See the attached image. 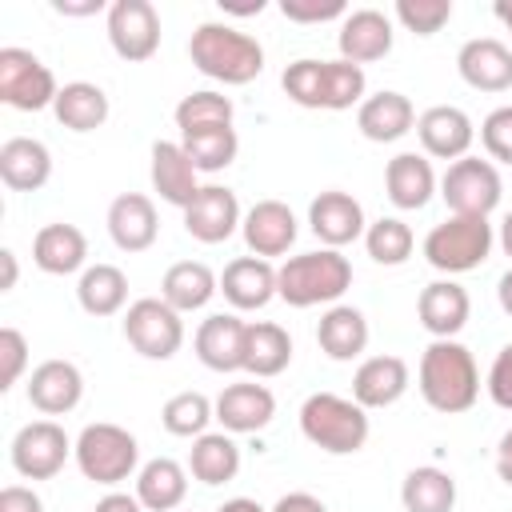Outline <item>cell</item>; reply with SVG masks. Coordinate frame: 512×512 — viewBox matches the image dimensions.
I'll return each instance as SVG.
<instances>
[{"label": "cell", "mask_w": 512, "mask_h": 512, "mask_svg": "<svg viewBox=\"0 0 512 512\" xmlns=\"http://www.w3.org/2000/svg\"><path fill=\"white\" fill-rule=\"evenodd\" d=\"M416 384L428 408L456 416L468 412L480 396V368L472 360V352L460 340H432L420 356L416 368Z\"/></svg>", "instance_id": "obj_1"}, {"label": "cell", "mask_w": 512, "mask_h": 512, "mask_svg": "<svg viewBox=\"0 0 512 512\" xmlns=\"http://www.w3.org/2000/svg\"><path fill=\"white\" fill-rule=\"evenodd\" d=\"M348 288H352V264L340 248L300 252L276 268V296L292 308L336 304Z\"/></svg>", "instance_id": "obj_2"}, {"label": "cell", "mask_w": 512, "mask_h": 512, "mask_svg": "<svg viewBox=\"0 0 512 512\" xmlns=\"http://www.w3.org/2000/svg\"><path fill=\"white\" fill-rule=\"evenodd\" d=\"M188 56L208 80H220V84H252L264 72V48L256 44V36L216 20H204L192 32Z\"/></svg>", "instance_id": "obj_3"}, {"label": "cell", "mask_w": 512, "mask_h": 512, "mask_svg": "<svg viewBox=\"0 0 512 512\" xmlns=\"http://www.w3.org/2000/svg\"><path fill=\"white\" fill-rule=\"evenodd\" d=\"M300 432L308 444H316L328 456H352L368 444V408H360L352 396L336 392H312L300 404Z\"/></svg>", "instance_id": "obj_4"}, {"label": "cell", "mask_w": 512, "mask_h": 512, "mask_svg": "<svg viewBox=\"0 0 512 512\" xmlns=\"http://www.w3.org/2000/svg\"><path fill=\"white\" fill-rule=\"evenodd\" d=\"M492 244H496V232L488 216H448L428 228L424 260L444 276H460V272L480 268L492 256Z\"/></svg>", "instance_id": "obj_5"}, {"label": "cell", "mask_w": 512, "mask_h": 512, "mask_svg": "<svg viewBox=\"0 0 512 512\" xmlns=\"http://www.w3.org/2000/svg\"><path fill=\"white\" fill-rule=\"evenodd\" d=\"M76 468L84 472V480L92 484H124L132 472H140V444L128 428L120 424H108V420H96V424H84V432L76 436Z\"/></svg>", "instance_id": "obj_6"}, {"label": "cell", "mask_w": 512, "mask_h": 512, "mask_svg": "<svg viewBox=\"0 0 512 512\" xmlns=\"http://www.w3.org/2000/svg\"><path fill=\"white\" fill-rule=\"evenodd\" d=\"M440 196L452 216H492V208L504 196V180L492 160L460 156L440 176Z\"/></svg>", "instance_id": "obj_7"}, {"label": "cell", "mask_w": 512, "mask_h": 512, "mask_svg": "<svg viewBox=\"0 0 512 512\" xmlns=\"http://www.w3.org/2000/svg\"><path fill=\"white\" fill-rule=\"evenodd\" d=\"M124 340L144 360H172L184 344V320L160 296H140L124 312Z\"/></svg>", "instance_id": "obj_8"}, {"label": "cell", "mask_w": 512, "mask_h": 512, "mask_svg": "<svg viewBox=\"0 0 512 512\" xmlns=\"http://www.w3.org/2000/svg\"><path fill=\"white\" fill-rule=\"evenodd\" d=\"M60 96V84L52 68L32 56L28 48H0V100L16 112H40L52 108Z\"/></svg>", "instance_id": "obj_9"}, {"label": "cell", "mask_w": 512, "mask_h": 512, "mask_svg": "<svg viewBox=\"0 0 512 512\" xmlns=\"http://www.w3.org/2000/svg\"><path fill=\"white\" fill-rule=\"evenodd\" d=\"M76 452V440H68V432L56 420H32L12 436V468L24 480H52L64 460Z\"/></svg>", "instance_id": "obj_10"}, {"label": "cell", "mask_w": 512, "mask_h": 512, "mask_svg": "<svg viewBox=\"0 0 512 512\" xmlns=\"http://www.w3.org/2000/svg\"><path fill=\"white\" fill-rule=\"evenodd\" d=\"M108 44L128 64L152 60L160 48V12L148 0H112L108 4Z\"/></svg>", "instance_id": "obj_11"}, {"label": "cell", "mask_w": 512, "mask_h": 512, "mask_svg": "<svg viewBox=\"0 0 512 512\" xmlns=\"http://www.w3.org/2000/svg\"><path fill=\"white\" fill-rule=\"evenodd\" d=\"M240 224H244L240 200L224 184H204L196 200L184 208V232L200 244H224Z\"/></svg>", "instance_id": "obj_12"}, {"label": "cell", "mask_w": 512, "mask_h": 512, "mask_svg": "<svg viewBox=\"0 0 512 512\" xmlns=\"http://www.w3.org/2000/svg\"><path fill=\"white\" fill-rule=\"evenodd\" d=\"M416 136H420L424 156L460 160V156H468V148L476 140V124L456 104H432V108H424L416 116Z\"/></svg>", "instance_id": "obj_13"}, {"label": "cell", "mask_w": 512, "mask_h": 512, "mask_svg": "<svg viewBox=\"0 0 512 512\" xmlns=\"http://www.w3.org/2000/svg\"><path fill=\"white\" fill-rule=\"evenodd\" d=\"M308 228L316 232V240L324 248H344L368 232V220H364V208L356 196L328 188L308 204Z\"/></svg>", "instance_id": "obj_14"}, {"label": "cell", "mask_w": 512, "mask_h": 512, "mask_svg": "<svg viewBox=\"0 0 512 512\" xmlns=\"http://www.w3.org/2000/svg\"><path fill=\"white\" fill-rule=\"evenodd\" d=\"M240 236L248 244L252 256L260 260H272V256H284L300 228H296V216L284 200H256L248 212H244V224H240Z\"/></svg>", "instance_id": "obj_15"}, {"label": "cell", "mask_w": 512, "mask_h": 512, "mask_svg": "<svg viewBox=\"0 0 512 512\" xmlns=\"http://www.w3.org/2000/svg\"><path fill=\"white\" fill-rule=\"evenodd\" d=\"M244 340H248V320L236 312H212L196 328V356L212 372H244Z\"/></svg>", "instance_id": "obj_16"}, {"label": "cell", "mask_w": 512, "mask_h": 512, "mask_svg": "<svg viewBox=\"0 0 512 512\" xmlns=\"http://www.w3.org/2000/svg\"><path fill=\"white\" fill-rule=\"evenodd\" d=\"M456 72L476 92H508L512 88V48L496 36L464 40L456 52Z\"/></svg>", "instance_id": "obj_17"}, {"label": "cell", "mask_w": 512, "mask_h": 512, "mask_svg": "<svg viewBox=\"0 0 512 512\" xmlns=\"http://www.w3.org/2000/svg\"><path fill=\"white\" fill-rule=\"evenodd\" d=\"M148 176H152V188L160 192L164 204L172 208H188L196 200V192L204 188L200 184V172L196 164L188 160V152L180 148V140H156L152 144V164H148Z\"/></svg>", "instance_id": "obj_18"}, {"label": "cell", "mask_w": 512, "mask_h": 512, "mask_svg": "<svg viewBox=\"0 0 512 512\" xmlns=\"http://www.w3.org/2000/svg\"><path fill=\"white\" fill-rule=\"evenodd\" d=\"M276 416V396L268 384H256V380H244V384H228L220 396H216V420L224 432L232 436H244V432H260L268 428Z\"/></svg>", "instance_id": "obj_19"}, {"label": "cell", "mask_w": 512, "mask_h": 512, "mask_svg": "<svg viewBox=\"0 0 512 512\" xmlns=\"http://www.w3.org/2000/svg\"><path fill=\"white\" fill-rule=\"evenodd\" d=\"M336 48H340V60H348V64L384 60L392 52V20L380 8H356L340 20Z\"/></svg>", "instance_id": "obj_20"}, {"label": "cell", "mask_w": 512, "mask_h": 512, "mask_svg": "<svg viewBox=\"0 0 512 512\" xmlns=\"http://www.w3.org/2000/svg\"><path fill=\"white\" fill-rule=\"evenodd\" d=\"M416 316L424 324V332L432 340H456V332L468 324L472 316V300H468V288H460L452 276L448 280H432L424 284L420 300H416Z\"/></svg>", "instance_id": "obj_21"}, {"label": "cell", "mask_w": 512, "mask_h": 512, "mask_svg": "<svg viewBox=\"0 0 512 512\" xmlns=\"http://www.w3.org/2000/svg\"><path fill=\"white\" fill-rule=\"evenodd\" d=\"M84 400V376L72 360H44L28 376V404L44 416H64Z\"/></svg>", "instance_id": "obj_22"}, {"label": "cell", "mask_w": 512, "mask_h": 512, "mask_svg": "<svg viewBox=\"0 0 512 512\" xmlns=\"http://www.w3.org/2000/svg\"><path fill=\"white\" fill-rule=\"evenodd\" d=\"M412 384V372H408V360L400 356H368L360 360V368L352 372V400L360 408H388L396 404Z\"/></svg>", "instance_id": "obj_23"}, {"label": "cell", "mask_w": 512, "mask_h": 512, "mask_svg": "<svg viewBox=\"0 0 512 512\" xmlns=\"http://www.w3.org/2000/svg\"><path fill=\"white\" fill-rule=\"evenodd\" d=\"M156 232V204L144 192H120L108 204V236L120 252H148L156 244Z\"/></svg>", "instance_id": "obj_24"}, {"label": "cell", "mask_w": 512, "mask_h": 512, "mask_svg": "<svg viewBox=\"0 0 512 512\" xmlns=\"http://www.w3.org/2000/svg\"><path fill=\"white\" fill-rule=\"evenodd\" d=\"M356 128L372 144H392V140H400L416 128V108L404 92L384 88V92L364 96V104L356 108Z\"/></svg>", "instance_id": "obj_25"}, {"label": "cell", "mask_w": 512, "mask_h": 512, "mask_svg": "<svg viewBox=\"0 0 512 512\" xmlns=\"http://www.w3.org/2000/svg\"><path fill=\"white\" fill-rule=\"evenodd\" d=\"M220 292L236 312L264 308L276 296V264L260 256H236L220 272Z\"/></svg>", "instance_id": "obj_26"}, {"label": "cell", "mask_w": 512, "mask_h": 512, "mask_svg": "<svg viewBox=\"0 0 512 512\" xmlns=\"http://www.w3.org/2000/svg\"><path fill=\"white\" fill-rule=\"evenodd\" d=\"M436 172H432V160L424 152H396L384 168V188H388V200L404 212H416L424 208L432 196H436Z\"/></svg>", "instance_id": "obj_27"}, {"label": "cell", "mask_w": 512, "mask_h": 512, "mask_svg": "<svg viewBox=\"0 0 512 512\" xmlns=\"http://www.w3.org/2000/svg\"><path fill=\"white\" fill-rule=\"evenodd\" d=\"M32 260L40 272L48 276H72L84 268L88 260V236L76 228V224H44L36 236H32Z\"/></svg>", "instance_id": "obj_28"}, {"label": "cell", "mask_w": 512, "mask_h": 512, "mask_svg": "<svg viewBox=\"0 0 512 512\" xmlns=\"http://www.w3.org/2000/svg\"><path fill=\"white\" fill-rule=\"evenodd\" d=\"M52 176V152L32 136H12L0 144V180L12 192H36Z\"/></svg>", "instance_id": "obj_29"}, {"label": "cell", "mask_w": 512, "mask_h": 512, "mask_svg": "<svg viewBox=\"0 0 512 512\" xmlns=\"http://www.w3.org/2000/svg\"><path fill=\"white\" fill-rule=\"evenodd\" d=\"M316 344L328 360H356L368 348V320L352 304H332L316 324Z\"/></svg>", "instance_id": "obj_30"}, {"label": "cell", "mask_w": 512, "mask_h": 512, "mask_svg": "<svg viewBox=\"0 0 512 512\" xmlns=\"http://www.w3.org/2000/svg\"><path fill=\"white\" fill-rule=\"evenodd\" d=\"M220 292V276L204 260H176L160 280V300L172 304L180 316L204 308Z\"/></svg>", "instance_id": "obj_31"}, {"label": "cell", "mask_w": 512, "mask_h": 512, "mask_svg": "<svg viewBox=\"0 0 512 512\" xmlns=\"http://www.w3.org/2000/svg\"><path fill=\"white\" fill-rule=\"evenodd\" d=\"M188 496V468L172 456H156L136 472V500L148 512H176Z\"/></svg>", "instance_id": "obj_32"}, {"label": "cell", "mask_w": 512, "mask_h": 512, "mask_svg": "<svg viewBox=\"0 0 512 512\" xmlns=\"http://www.w3.org/2000/svg\"><path fill=\"white\" fill-rule=\"evenodd\" d=\"M292 364V336L272 324V320H256L248 324V340H244V372L256 380L280 376Z\"/></svg>", "instance_id": "obj_33"}, {"label": "cell", "mask_w": 512, "mask_h": 512, "mask_svg": "<svg viewBox=\"0 0 512 512\" xmlns=\"http://www.w3.org/2000/svg\"><path fill=\"white\" fill-rule=\"evenodd\" d=\"M188 472L216 488V484H228L236 480L240 472V444L232 440V432H204L192 440V452H188Z\"/></svg>", "instance_id": "obj_34"}, {"label": "cell", "mask_w": 512, "mask_h": 512, "mask_svg": "<svg viewBox=\"0 0 512 512\" xmlns=\"http://www.w3.org/2000/svg\"><path fill=\"white\" fill-rule=\"evenodd\" d=\"M52 112H56V120H60L64 128H72V132H96V128L108 120L112 104H108V92H104L100 84H92V80H72V84L60 88Z\"/></svg>", "instance_id": "obj_35"}, {"label": "cell", "mask_w": 512, "mask_h": 512, "mask_svg": "<svg viewBox=\"0 0 512 512\" xmlns=\"http://www.w3.org/2000/svg\"><path fill=\"white\" fill-rule=\"evenodd\" d=\"M76 300L88 316H116L128 304V276L116 264H88L76 280Z\"/></svg>", "instance_id": "obj_36"}, {"label": "cell", "mask_w": 512, "mask_h": 512, "mask_svg": "<svg viewBox=\"0 0 512 512\" xmlns=\"http://www.w3.org/2000/svg\"><path fill=\"white\" fill-rule=\"evenodd\" d=\"M400 504L404 512H452L456 508V480L452 472L436 464H420L404 476L400 484Z\"/></svg>", "instance_id": "obj_37"}, {"label": "cell", "mask_w": 512, "mask_h": 512, "mask_svg": "<svg viewBox=\"0 0 512 512\" xmlns=\"http://www.w3.org/2000/svg\"><path fill=\"white\" fill-rule=\"evenodd\" d=\"M212 420H216V400H208L204 392H192V388L168 396L164 408H160V424H164V432L184 436V440L204 436Z\"/></svg>", "instance_id": "obj_38"}, {"label": "cell", "mask_w": 512, "mask_h": 512, "mask_svg": "<svg viewBox=\"0 0 512 512\" xmlns=\"http://www.w3.org/2000/svg\"><path fill=\"white\" fill-rule=\"evenodd\" d=\"M232 116H236L232 100H228L224 92H212V88L188 92V96L176 104V112H172L180 136H188V132H204V128H228Z\"/></svg>", "instance_id": "obj_39"}, {"label": "cell", "mask_w": 512, "mask_h": 512, "mask_svg": "<svg viewBox=\"0 0 512 512\" xmlns=\"http://www.w3.org/2000/svg\"><path fill=\"white\" fill-rule=\"evenodd\" d=\"M180 148L188 152V160L196 164V172H220L236 160L240 152V136L236 128H204V132H188L180 136Z\"/></svg>", "instance_id": "obj_40"}, {"label": "cell", "mask_w": 512, "mask_h": 512, "mask_svg": "<svg viewBox=\"0 0 512 512\" xmlns=\"http://www.w3.org/2000/svg\"><path fill=\"white\" fill-rule=\"evenodd\" d=\"M364 248H368V256H372L376 264L396 268V264H404V260L412 256L416 236H412V228H408L400 216H380V220L368 224V232H364Z\"/></svg>", "instance_id": "obj_41"}, {"label": "cell", "mask_w": 512, "mask_h": 512, "mask_svg": "<svg viewBox=\"0 0 512 512\" xmlns=\"http://www.w3.org/2000/svg\"><path fill=\"white\" fill-rule=\"evenodd\" d=\"M368 92L364 68L348 64V60H324V92H320V108L328 112H344V108H360Z\"/></svg>", "instance_id": "obj_42"}, {"label": "cell", "mask_w": 512, "mask_h": 512, "mask_svg": "<svg viewBox=\"0 0 512 512\" xmlns=\"http://www.w3.org/2000/svg\"><path fill=\"white\" fill-rule=\"evenodd\" d=\"M280 84H284V92H288V100L292 104H300V108H320V92H324V60H292L288 68H284V76H280Z\"/></svg>", "instance_id": "obj_43"}, {"label": "cell", "mask_w": 512, "mask_h": 512, "mask_svg": "<svg viewBox=\"0 0 512 512\" xmlns=\"http://www.w3.org/2000/svg\"><path fill=\"white\" fill-rule=\"evenodd\" d=\"M396 20L412 36H436L452 20V0H396Z\"/></svg>", "instance_id": "obj_44"}, {"label": "cell", "mask_w": 512, "mask_h": 512, "mask_svg": "<svg viewBox=\"0 0 512 512\" xmlns=\"http://www.w3.org/2000/svg\"><path fill=\"white\" fill-rule=\"evenodd\" d=\"M480 144L492 160L500 164H512V104H500L484 116L480 124Z\"/></svg>", "instance_id": "obj_45"}, {"label": "cell", "mask_w": 512, "mask_h": 512, "mask_svg": "<svg viewBox=\"0 0 512 512\" xmlns=\"http://www.w3.org/2000/svg\"><path fill=\"white\" fill-rule=\"evenodd\" d=\"M28 368V340L20 328H0V388L8 392Z\"/></svg>", "instance_id": "obj_46"}, {"label": "cell", "mask_w": 512, "mask_h": 512, "mask_svg": "<svg viewBox=\"0 0 512 512\" xmlns=\"http://www.w3.org/2000/svg\"><path fill=\"white\" fill-rule=\"evenodd\" d=\"M280 12L296 24H324V20H344L348 8L344 0H280Z\"/></svg>", "instance_id": "obj_47"}, {"label": "cell", "mask_w": 512, "mask_h": 512, "mask_svg": "<svg viewBox=\"0 0 512 512\" xmlns=\"http://www.w3.org/2000/svg\"><path fill=\"white\" fill-rule=\"evenodd\" d=\"M484 388H488V396H492V404H496V408L512 412V340L496 352V360H492V368H488Z\"/></svg>", "instance_id": "obj_48"}, {"label": "cell", "mask_w": 512, "mask_h": 512, "mask_svg": "<svg viewBox=\"0 0 512 512\" xmlns=\"http://www.w3.org/2000/svg\"><path fill=\"white\" fill-rule=\"evenodd\" d=\"M0 512H44V500L24 484H8L0 492Z\"/></svg>", "instance_id": "obj_49"}, {"label": "cell", "mask_w": 512, "mask_h": 512, "mask_svg": "<svg viewBox=\"0 0 512 512\" xmlns=\"http://www.w3.org/2000/svg\"><path fill=\"white\" fill-rule=\"evenodd\" d=\"M268 512H328V504L312 492H284Z\"/></svg>", "instance_id": "obj_50"}, {"label": "cell", "mask_w": 512, "mask_h": 512, "mask_svg": "<svg viewBox=\"0 0 512 512\" xmlns=\"http://www.w3.org/2000/svg\"><path fill=\"white\" fill-rule=\"evenodd\" d=\"M92 512H148V508L136 496H128V492H108L104 500H96Z\"/></svg>", "instance_id": "obj_51"}, {"label": "cell", "mask_w": 512, "mask_h": 512, "mask_svg": "<svg viewBox=\"0 0 512 512\" xmlns=\"http://www.w3.org/2000/svg\"><path fill=\"white\" fill-rule=\"evenodd\" d=\"M496 476L512 488V428L500 436V444H496Z\"/></svg>", "instance_id": "obj_52"}, {"label": "cell", "mask_w": 512, "mask_h": 512, "mask_svg": "<svg viewBox=\"0 0 512 512\" xmlns=\"http://www.w3.org/2000/svg\"><path fill=\"white\" fill-rule=\"evenodd\" d=\"M52 8L64 12V16H92V12L104 8V0H56Z\"/></svg>", "instance_id": "obj_53"}, {"label": "cell", "mask_w": 512, "mask_h": 512, "mask_svg": "<svg viewBox=\"0 0 512 512\" xmlns=\"http://www.w3.org/2000/svg\"><path fill=\"white\" fill-rule=\"evenodd\" d=\"M0 264H4L0 292H12V288H16V252H12V248H4V252H0Z\"/></svg>", "instance_id": "obj_54"}, {"label": "cell", "mask_w": 512, "mask_h": 512, "mask_svg": "<svg viewBox=\"0 0 512 512\" xmlns=\"http://www.w3.org/2000/svg\"><path fill=\"white\" fill-rule=\"evenodd\" d=\"M216 512H268V508H260V504L248 500V496H232V500H224Z\"/></svg>", "instance_id": "obj_55"}, {"label": "cell", "mask_w": 512, "mask_h": 512, "mask_svg": "<svg viewBox=\"0 0 512 512\" xmlns=\"http://www.w3.org/2000/svg\"><path fill=\"white\" fill-rule=\"evenodd\" d=\"M496 300H500V308L512 316V268L500 276V284H496Z\"/></svg>", "instance_id": "obj_56"}, {"label": "cell", "mask_w": 512, "mask_h": 512, "mask_svg": "<svg viewBox=\"0 0 512 512\" xmlns=\"http://www.w3.org/2000/svg\"><path fill=\"white\" fill-rule=\"evenodd\" d=\"M224 12H236V16H256V12H264V0H256V4H224Z\"/></svg>", "instance_id": "obj_57"}, {"label": "cell", "mask_w": 512, "mask_h": 512, "mask_svg": "<svg viewBox=\"0 0 512 512\" xmlns=\"http://www.w3.org/2000/svg\"><path fill=\"white\" fill-rule=\"evenodd\" d=\"M500 248H504V256H512V212L500 224Z\"/></svg>", "instance_id": "obj_58"}, {"label": "cell", "mask_w": 512, "mask_h": 512, "mask_svg": "<svg viewBox=\"0 0 512 512\" xmlns=\"http://www.w3.org/2000/svg\"><path fill=\"white\" fill-rule=\"evenodd\" d=\"M492 12H496V20H500V24H504V32H508V36H512V4H508V0H500V4H496V8H492Z\"/></svg>", "instance_id": "obj_59"}]
</instances>
